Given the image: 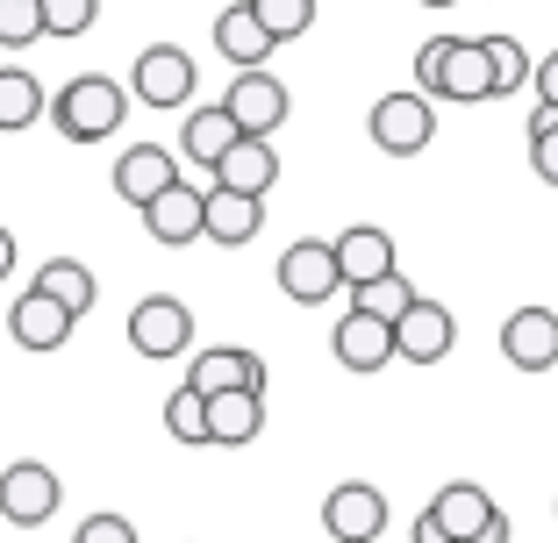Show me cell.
Wrapping results in <instances>:
<instances>
[{"mask_svg":"<svg viewBox=\"0 0 558 543\" xmlns=\"http://www.w3.org/2000/svg\"><path fill=\"white\" fill-rule=\"evenodd\" d=\"M480 44H487V65H494V86H501V94L537 79V65H530V50L515 44V36H480Z\"/></svg>","mask_w":558,"mask_h":543,"instance_id":"83f0119b","label":"cell"},{"mask_svg":"<svg viewBox=\"0 0 558 543\" xmlns=\"http://www.w3.org/2000/svg\"><path fill=\"white\" fill-rule=\"evenodd\" d=\"M537 108H558V50L537 65Z\"/></svg>","mask_w":558,"mask_h":543,"instance_id":"836d02e7","label":"cell"},{"mask_svg":"<svg viewBox=\"0 0 558 543\" xmlns=\"http://www.w3.org/2000/svg\"><path fill=\"white\" fill-rule=\"evenodd\" d=\"M165 429H172V444H215L208 436V400H201L194 386H180V394L165 400Z\"/></svg>","mask_w":558,"mask_h":543,"instance_id":"4316f807","label":"cell"},{"mask_svg":"<svg viewBox=\"0 0 558 543\" xmlns=\"http://www.w3.org/2000/svg\"><path fill=\"white\" fill-rule=\"evenodd\" d=\"M44 36H50L44 0H0V50H29Z\"/></svg>","mask_w":558,"mask_h":543,"instance_id":"484cf974","label":"cell"},{"mask_svg":"<svg viewBox=\"0 0 558 543\" xmlns=\"http://www.w3.org/2000/svg\"><path fill=\"white\" fill-rule=\"evenodd\" d=\"M72 322H80V314H72L65 300H50L44 286L15 294V308H8V336H15V350H65Z\"/></svg>","mask_w":558,"mask_h":543,"instance_id":"30bf717a","label":"cell"},{"mask_svg":"<svg viewBox=\"0 0 558 543\" xmlns=\"http://www.w3.org/2000/svg\"><path fill=\"white\" fill-rule=\"evenodd\" d=\"M44 86L29 65H0V136H22L29 122H44Z\"/></svg>","mask_w":558,"mask_h":543,"instance_id":"603a6c76","label":"cell"},{"mask_svg":"<svg viewBox=\"0 0 558 543\" xmlns=\"http://www.w3.org/2000/svg\"><path fill=\"white\" fill-rule=\"evenodd\" d=\"M194 86H201L194 50H180V44L136 50V65H130V100H136V108H158V115H172V108H194Z\"/></svg>","mask_w":558,"mask_h":543,"instance_id":"3957f363","label":"cell"},{"mask_svg":"<svg viewBox=\"0 0 558 543\" xmlns=\"http://www.w3.org/2000/svg\"><path fill=\"white\" fill-rule=\"evenodd\" d=\"M265 429V394H215L208 400V436L222 451H236V444H251Z\"/></svg>","mask_w":558,"mask_h":543,"instance_id":"cb8c5ba5","label":"cell"},{"mask_svg":"<svg viewBox=\"0 0 558 543\" xmlns=\"http://www.w3.org/2000/svg\"><path fill=\"white\" fill-rule=\"evenodd\" d=\"M279 180V150H272V136H244V144L215 165V186H230V194H251V200H265V186Z\"/></svg>","mask_w":558,"mask_h":543,"instance_id":"44dd1931","label":"cell"},{"mask_svg":"<svg viewBox=\"0 0 558 543\" xmlns=\"http://www.w3.org/2000/svg\"><path fill=\"white\" fill-rule=\"evenodd\" d=\"M415 543H451V536H444V522H437V515H429V508L415 515Z\"/></svg>","mask_w":558,"mask_h":543,"instance_id":"e575fe53","label":"cell"},{"mask_svg":"<svg viewBox=\"0 0 558 543\" xmlns=\"http://www.w3.org/2000/svg\"><path fill=\"white\" fill-rule=\"evenodd\" d=\"M451 344H459V322H451V308L429 300V294L395 322V350L409 365H444V358H451Z\"/></svg>","mask_w":558,"mask_h":543,"instance_id":"7c38bea8","label":"cell"},{"mask_svg":"<svg viewBox=\"0 0 558 543\" xmlns=\"http://www.w3.org/2000/svg\"><path fill=\"white\" fill-rule=\"evenodd\" d=\"M15 272V230H0V280Z\"/></svg>","mask_w":558,"mask_h":543,"instance_id":"d590c367","label":"cell"},{"mask_svg":"<svg viewBox=\"0 0 558 543\" xmlns=\"http://www.w3.org/2000/svg\"><path fill=\"white\" fill-rule=\"evenodd\" d=\"M108 180H116V194L130 200V208H150L158 194H172V186H180V158H172L165 144H130L116 158V172H108Z\"/></svg>","mask_w":558,"mask_h":543,"instance_id":"8fae6325","label":"cell"},{"mask_svg":"<svg viewBox=\"0 0 558 543\" xmlns=\"http://www.w3.org/2000/svg\"><path fill=\"white\" fill-rule=\"evenodd\" d=\"M530 165H537L544 186H558V129H537V136H530Z\"/></svg>","mask_w":558,"mask_h":543,"instance_id":"d6a6232c","label":"cell"},{"mask_svg":"<svg viewBox=\"0 0 558 543\" xmlns=\"http://www.w3.org/2000/svg\"><path fill=\"white\" fill-rule=\"evenodd\" d=\"M329 350H337L344 372H379L387 358H401V350H395V322H379V314H365V308H351L344 322H337Z\"/></svg>","mask_w":558,"mask_h":543,"instance_id":"e0dca14e","label":"cell"},{"mask_svg":"<svg viewBox=\"0 0 558 543\" xmlns=\"http://www.w3.org/2000/svg\"><path fill=\"white\" fill-rule=\"evenodd\" d=\"M415 94L429 100H459V108H473V100H494L501 86H494V65H487V44H465V36H429L423 50H415Z\"/></svg>","mask_w":558,"mask_h":543,"instance_id":"6da1fadb","label":"cell"},{"mask_svg":"<svg viewBox=\"0 0 558 543\" xmlns=\"http://www.w3.org/2000/svg\"><path fill=\"white\" fill-rule=\"evenodd\" d=\"M130 350L136 358H186L194 350V308L180 294H144L130 308Z\"/></svg>","mask_w":558,"mask_h":543,"instance_id":"277c9868","label":"cell"},{"mask_svg":"<svg viewBox=\"0 0 558 543\" xmlns=\"http://www.w3.org/2000/svg\"><path fill=\"white\" fill-rule=\"evenodd\" d=\"M215 50H222L236 72H265V58H272V29L258 22V8H251V0H236V8H222V15H215Z\"/></svg>","mask_w":558,"mask_h":543,"instance_id":"ffe728a7","label":"cell"},{"mask_svg":"<svg viewBox=\"0 0 558 543\" xmlns=\"http://www.w3.org/2000/svg\"><path fill=\"white\" fill-rule=\"evenodd\" d=\"M29 286H44L50 300H65L72 314H86V308H94V300H100L94 272H86L80 258H44V264H36V280H29Z\"/></svg>","mask_w":558,"mask_h":543,"instance_id":"d4e9b609","label":"cell"},{"mask_svg":"<svg viewBox=\"0 0 558 543\" xmlns=\"http://www.w3.org/2000/svg\"><path fill=\"white\" fill-rule=\"evenodd\" d=\"M251 8H258V22L272 29V44L308 36V22H315V0H251Z\"/></svg>","mask_w":558,"mask_h":543,"instance_id":"f546056e","label":"cell"},{"mask_svg":"<svg viewBox=\"0 0 558 543\" xmlns=\"http://www.w3.org/2000/svg\"><path fill=\"white\" fill-rule=\"evenodd\" d=\"M429 515L444 522V536H451V543H473V536H487V529L501 522L494 494H487V486H473V479H451V486L429 501Z\"/></svg>","mask_w":558,"mask_h":543,"instance_id":"d6986e66","label":"cell"},{"mask_svg":"<svg viewBox=\"0 0 558 543\" xmlns=\"http://www.w3.org/2000/svg\"><path fill=\"white\" fill-rule=\"evenodd\" d=\"M279 294L294 300V308H323L329 294H344L337 244H323V236H301V244L279 250Z\"/></svg>","mask_w":558,"mask_h":543,"instance_id":"5b68a950","label":"cell"},{"mask_svg":"<svg viewBox=\"0 0 558 543\" xmlns=\"http://www.w3.org/2000/svg\"><path fill=\"white\" fill-rule=\"evenodd\" d=\"M337 244V264H344V294H365V286L395 280V236L373 230V222H351L344 236H329Z\"/></svg>","mask_w":558,"mask_h":543,"instance_id":"4fadbf2b","label":"cell"},{"mask_svg":"<svg viewBox=\"0 0 558 543\" xmlns=\"http://www.w3.org/2000/svg\"><path fill=\"white\" fill-rule=\"evenodd\" d=\"M186 386H194L201 400L215 394H265V358L244 344H222V350H194V365H186Z\"/></svg>","mask_w":558,"mask_h":543,"instance_id":"ba28073f","label":"cell"},{"mask_svg":"<svg viewBox=\"0 0 558 543\" xmlns=\"http://www.w3.org/2000/svg\"><path fill=\"white\" fill-rule=\"evenodd\" d=\"M501 358L515 372H551L558 365V314L551 308H515L501 322Z\"/></svg>","mask_w":558,"mask_h":543,"instance_id":"9a60e30c","label":"cell"},{"mask_svg":"<svg viewBox=\"0 0 558 543\" xmlns=\"http://www.w3.org/2000/svg\"><path fill=\"white\" fill-rule=\"evenodd\" d=\"M323 529H329L337 543H379V529H387V494H379V486H365V479L329 486Z\"/></svg>","mask_w":558,"mask_h":543,"instance_id":"9c48e42d","label":"cell"},{"mask_svg":"<svg viewBox=\"0 0 558 543\" xmlns=\"http://www.w3.org/2000/svg\"><path fill=\"white\" fill-rule=\"evenodd\" d=\"M423 8H459V0H423Z\"/></svg>","mask_w":558,"mask_h":543,"instance_id":"74e56055","label":"cell"},{"mask_svg":"<svg viewBox=\"0 0 558 543\" xmlns=\"http://www.w3.org/2000/svg\"><path fill=\"white\" fill-rule=\"evenodd\" d=\"M437 136V100L429 94H379L373 100V144L387 158H415Z\"/></svg>","mask_w":558,"mask_h":543,"instance_id":"8992f818","label":"cell"},{"mask_svg":"<svg viewBox=\"0 0 558 543\" xmlns=\"http://www.w3.org/2000/svg\"><path fill=\"white\" fill-rule=\"evenodd\" d=\"M244 144V129H236V115L222 108V100H208V108H186V122H180V150H186V165H222L230 150Z\"/></svg>","mask_w":558,"mask_h":543,"instance_id":"ac0fdd59","label":"cell"},{"mask_svg":"<svg viewBox=\"0 0 558 543\" xmlns=\"http://www.w3.org/2000/svg\"><path fill=\"white\" fill-rule=\"evenodd\" d=\"M415 300H423V294H415V286H409V280L395 272V280H379V286H365V294H351V308L379 314V322H401V314H409Z\"/></svg>","mask_w":558,"mask_h":543,"instance_id":"f1b7e54d","label":"cell"},{"mask_svg":"<svg viewBox=\"0 0 558 543\" xmlns=\"http://www.w3.org/2000/svg\"><path fill=\"white\" fill-rule=\"evenodd\" d=\"M122 115H130V94L108 72H80L65 94L50 100V122L65 129V144H100V136H116Z\"/></svg>","mask_w":558,"mask_h":543,"instance_id":"7a4b0ae2","label":"cell"},{"mask_svg":"<svg viewBox=\"0 0 558 543\" xmlns=\"http://www.w3.org/2000/svg\"><path fill=\"white\" fill-rule=\"evenodd\" d=\"M144 230L158 236V244H194V236H208V186H194V180H180L172 194H158L144 208Z\"/></svg>","mask_w":558,"mask_h":543,"instance_id":"2e32d148","label":"cell"},{"mask_svg":"<svg viewBox=\"0 0 558 543\" xmlns=\"http://www.w3.org/2000/svg\"><path fill=\"white\" fill-rule=\"evenodd\" d=\"M94 15H100V0H44L50 36H86V29H94Z\"/></svg>","mask_w":558,"mask_h":543,"instance_id":"4dcf8cb0","label":"cell"},{"mask_svg":"<svg viewBox=\"0 0 558 543\" xmlns=\"http://www.w3.org/2000/svg\"><path fill=\"white\" fill-rule=\"evenodd\" d=\"M58 472L36 458H15L8 472H0V522H15V529H44L50 515H58Z\"/></svg>","mask_w":558,"mask_h":543,"instance_id":"52a82bcc","label":"cell"},{"mask_svg":"<svg viewBox=\"0 0 558 543\" xmlns=\"http://www.w3.org/2000/svg\"><path fill=\"white\" fill-rule=\"evenodd\" d=\"M72 543H136V522H130V515H108V508H100V515H86V522L72 529Z\"/></svg>","mask_w":558,"mask_h":543,"instance_id":"1f68e13d","label":"cell"},{"mask_svg":"<svg viewBox=\"0 0 558 543\" xmlns=\"http://www.w3.org/2000/svg\"><path fill=\"white\" fill-rule=\"evenodd\" d=\"M473 543H509V515H501V522H494L487 536H473Z\"/></svg>","mask_w":558,"mask_h":543,"instance_id":"8d00e7d4","label":"cell"},{"mask_svg":"<svg viewBox=\"0 0 558 543\" xmlns=\"http://www.w3.org/2000/svg\"><path fill=\"white\" fill-rule=\"evenodd\" d=\"M265 230V200L230 194V186H208V244H251Z\"/></svg>","mask_w":558,"mask_h":543,"instance_id":"7402d4cb","label":"cell"},{"mask_svg":"<svg viewBox=\"0 0 558 543\" xmlns=\"http://www.w3.org/2000/svg\"><path fill=\"white\" fill-rule=\"evenodd\" d=\"M222 108L236 115V129H244V136H272L279 122H287L294 100H287V86H279L272 72H236L230 94H222Z\"/></svg>","mask_w":558,"mask_h":543,"instance_id":"5bb4252c","label":"cell"}]
</instances>
